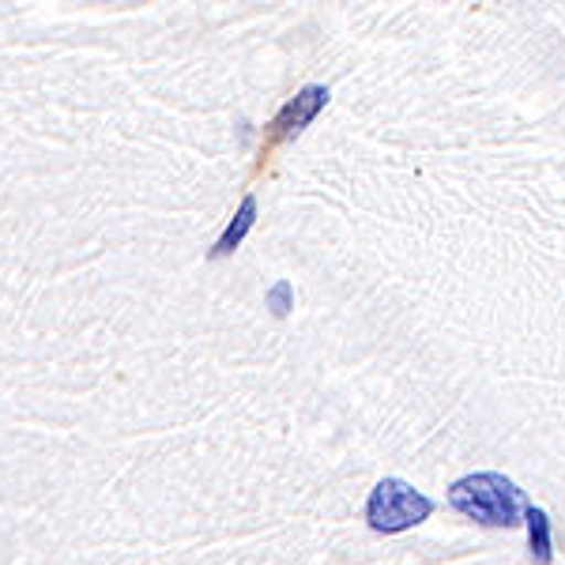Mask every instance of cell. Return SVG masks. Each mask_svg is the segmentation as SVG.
<instances>
[{"instance_id": "cell-1", "label": "cell", "mask_w": 565, "mask_h": 565, "mask_svg": "<svg viewBox=\"0 0 565 565\" xmlns=\"http://www.w3.org/2000/svg\"><path fill=\"white\" fill-rule=\"evenodd\" d=\"M449 505L482 527H516L527 501L509 476H501V471H476V476H463L452 482Z\"/></svg>"}, {"instance_id": "cell-2", "label": "cell", "mask_w": 565, "mask_h": 565, "mask_svg": "<svg viewBox=\"0 0 565 565\" xmlns=\"http://www.w3.org/2000/svg\"><path fill=\"white\" fill-rule=\"evenodd\" d=\"M434 516V501L404 479H381L366 498V524L377 535L412 532Z\"/></svg>"}, {"instance_id": "cell-3", "label": "cell", "mask_w": 565, "mask_h": 565, "mask_svg": "<svg viewBox=\"0 0 565 565\" xmlns=\"http://www.w3.org/2000/svg\"><path fill=\"white\" fill-rule=\"evenodd\" d=\"M328 87L324 84H309L302 87L298 95H290L287 103L276 109V117H271L268 125H264V136H260V151H257V162H253V178H260L264 170H268V162L276 159V151L282 143L298 140L309 125L317 121V114L328 106Z\"/></svg>"}, {"instance_id": "cell-4", "label": "cell", "mask_w": 565, "mask_h": 565, "mask_svg": "<svg viewBox=\"0 0 565 565\" xmlns=\"http://www.w3.org/2000/svg\"><path fill=\"white\" fill-rule=\"evenodd\" d=\"M253 226H257V196H245L242 204H238V212H234V218L231 223H226V231L218 234L215 238V245L212 249H207V257L212 260H223V257H231L234 249H238V245L249 238V231Z\"/></svg>"}, {"instance_id": "cell-5", "label": "cell", "mask_w": 565, "mask_h": 565, "mask_svg": "<svg viewBox=\"0 0 565 565\" xmlns=\"http://www.w3.org/2000/svg\"><path fill=\"white\" fill-rule=\"evenodd\" d=\"M524 524H527V546H532L535 565L554 562V535H551V516L540 505H524Z\"/></svg>"}, {"instance_id": "cell-6", "label": "cell", "mask_w": 565, "mask_h": 565, "mask_svg": "<svg viewBox=\"0 0 565 565\" xmlns=\"http://www.w3.org/2000/svg\"><path fill=\"white\" fill-rule=\"evenodd\" d=\"M264 306L271 309V317H290V309H295V287H290V279H276L268 287V295H264Z\"/></svg>"}]
</instances>
